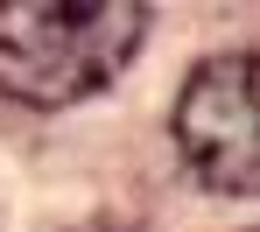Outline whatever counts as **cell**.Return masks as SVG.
<instances>
[{"instance_id":"cell-1","label":"cell","mask_w":260,"mask_h":232,"mask_svg":"<svg viewBox=\"0 0 260 232\" xmlns=\"http://www.w3.org/2000/svg\"><path fill=\"white\" fill-rule=\"evenodd\" d=\"M148 36V7L85 0V7H0V92L21 106H78L106 92Z\"/></svg>"},{"instance_id":"cell-2","label":"cell","mask_w":260,"mask_h":232,"mask_svg":"<svg viewBox=\"0 0 260 232\" xmlns=\"http://www.w3.org/2000/svg\"><path fill=\"white\" fill-rule=\"evenodd\" d=\"M169 127L204 190L260 197V49L204 56L176 92Z\"/></svg>"},{"instance_id":"cell-3","label":"cell","mask_w":260,"mask_h":232,"mask_svg":"<svg viewBox=\"0 0 260 232\" xmlns=\"http://www.w3.org/2000/svg\"><path fill=\"white\" fill-rule=\"evenodd\" d=\"M78 232H120V225H78Z\"/></svg>"}]
</instances>
